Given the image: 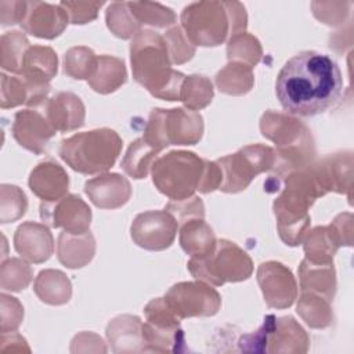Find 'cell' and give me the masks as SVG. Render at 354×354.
I'll list each match as a JSON object with an SVG mask.
<instances>
[{"label": "cell", "instance_id": "obj_7", "mask_svg": "<svg viewBox=\"0 0 354 354\" xmlns=\"http://www.w3.org/2000/svg\"><path fill=\"white\" fill-rule=\"evenodd\" d=\"M151 169L158 191L173 201H183L198 189L205 159L189 151H171L155 159Z\"/></svg>", "mask_w": 354, "mask_h": 354}, {"label": "cell", "instance_id": "obj_15", "mask_svg": "<svg viewBox=\"0 0 354 354\" xmlns=\"http://www.w3.org/2000/svg\"><path fill=\"white\" fill-rule=\"evenodd\" d=\"M57 130L48 122L40 108L25 109L15 113L12 123V136L18 144L35 153L46 152L50 140Z\"/></svg>", "mask_w": 354, "mask_h": 354}, {"label": "cell", "instance_id": "obj_18", "mask_svg": "<svg viewBox=\"0 0 354 354\" xmlns=\"http://www.w3.org/2000/svg\"><path fill=\"white\" fill-rule=\"evenodd\" d=\"M14 246L25 260L39 264L53 254L54 239L46 225L26 221L18 227L14 235Z\"/></svg>", "mask_w": 354, "mask_h": 354}, {"label": "cell", "instance_id": "obj_38", "mask_svg": "<svg viewBox=\"0 0 354 354\" xmlns=\"http://www.w3.org/2000/svg\"><path fill=\"white\" fill-rule=\"evenodd\" d=\"M97 65V55L91 48L80 46L72 47L64 57V72L73 79H90Z\"/></svg>", "mask_w": 354, "mask_h": 354}, {"label": "cell", "instance_id": "obj_41", "mask_svg": "<svg viewBox=\"0 0 354 354\" xmlns=\"http://www.w3.org/2000/svg\"><path fill=\"white\" fill-rule=\"evenodd\" d=\"M171 64H184L195 54V46L189 41L181 26H174L163 35Z\"/></svg>", "mask_w": 354, "mask_h": 354}, {"label": "cell", "instance_id": "obj_28", "mask_svg": "<svg viewBox=\"0 0 354 354\" xmlns=\"http://www.w3.org/2000/svg\"><path fill=\"white\" fill-rule=\"evenodd\" d=\"M216 242L213 230L203 218H191L185 221L180 230V245L191 257L207 254L213 250Z\"/></svg>", "mask_w": 354, "mask_h": 354}, {"label": "cell", "instance_id": "obj_5", "mask_svg": "<svg viewBox=\"0 0 354 354\" xmlns=\"http://www.w3.org/2000/svg\"><path fill=\"white\" fill-rule=\"evenodd\" d=\"M122 149V138L112 129H95L73 134L61 141L58 153L75 171L83 174L105 173Z\"/></svg>", "mask_w": 354, "mask_h": 354}, {"label": "cell", "instance_id": "obj_21", "mask_svg": "<svg viewBox=\"0 0 354 354\" xmlns=\"http://www.w3.org/2000/svg\"><path fill=\"white\" fill-rule=\"evenodd\" d=\"M267 344L270 353H306L308 336L292 317H281L274 318Z\"/></svg>", "mask_w": 354, "mask_h": 354}, {"label": "cell", "instance_id": "obj_11", "mask_svg": "<svg viewBox=\"0 0 354 354\" xmlns=\"http://www.w3.org/2000/svg\"><path fill=\"white\" fill-rule=\"evenodd\" d=\"M163 299L180 319L212 317L221 306L218 292L203 281L176 283L167 290Z\"/></svg>", "mask_w": 354, "mask_h": 354}, {"label": "cell", "instance_id": "obj_6", "mask_svg": "<svg viewBox=\"0 0 354 354\" xmlns=\"http://www.w3.org/2000/svg\"><path fill=\"white\" fill-rule=\"evenodd\" d=\"M187 266L192 277L213 286L245 281L253 272V263L249 254L227 239L217 241L207 254L191 257Z\"/></svg>", "mask_w": 354, "mask_h": 354}, {"label": "cell", "instance_id": "obj_35", "mask_svg": "<svg viewBox=\"0 0 354 354\" xmlns=\"http://www.w3.org/2000/svg\"><path fill=\"white\" fill-rule=\"evenodd\" d=\"M263 55L260 41L250 33L241 32L230 37L227 44V57L230 62H241L253 68Z\"/></svg>", "mask_w": 354, "mask_h": 354}, {"label": "cell", "instance_id": "obj_4", "mask_svg": "<svg viewBox=\"0 0 354 354\" xmlns=\"http://www.w3.org/2000/svg\"><path fill=\"white\" fill-rule=\"evenodd\" d=\"M246 21L245 7L238 1H199L181 12V28L194 46H218L245 32Z\"/></svg>", "mask_w": 354, "mask_h": 354}, {"label": "cell", "instance_id": "obj_8", "mask_svg": "<svg viewBox=\"0 0 354 354\" xmlns=\"http://www.w3.org/2000/svg\"><path fill=\"white\" fill-rule=\"evenodd\" d=\"M203 134V119L183 108H155L149 113L142 138L158 151L169 145H194Z\"/></svg>", "mask_w": 354, "mask_h": 354}, {"label": "cell", "instance_id": "obj_23", "mask_svg": "<svg viewBox=\"0 0 354 354\" xmlns=\"http://www.w3.org/2000/svg\"><path fill=\"white\" fill-rule=\"evenodd\" d=\"M95 241L90 231L84 234H69L62 231L58 236L57 256L61 264L68 268H80L94 256Z\"/></svg>", "mask_w": 354, "mask_h": 354}, {"label": "cell", "instance_id": "obj_22", "mask_svg": "<svg viewBox=\"0 0 354 354\" xmlns=\"http://www.w3.org/2000/svg\"><path fill=\"white\" fill-rule=\"evenodd\" d=\"M57 54L51 47L33 46L26 51L19 76L33 86H50V80L57 75Z\"/></svg>", "mask_w": 354, "mask_h": 354}, {"label": "cell", "instance_id": "obj_1", "mask_svg": "<svg viewBox=\"0 0 354 354\" xmlns=\"http://www.w3.org/2000/svg\"><path fill=\"white\" fill-rule=\"evenodd\" d=\"M275 94L282 108L295 116H315L333 108L343 94V77L336 61L307 50L281 68Z\"/></svg>", "mask_w": 354, "mask_h": 354}, {"label": "cell", "instance_id": "obj_12", "mask_svg": "<svg viewBox=\"0 0 354 354\" xmlns=\"http://www.w3.org/2000/svg\"><path fill=\"white\" fill-rule=\"evenodd\" d=\"M178 230L177 220L166 210H149L140 213L130 234L136 245L147 250H165L171 246Z\"/></svg>", "mask_w": 354, "mask_h": 354}, {"label": "cell", "instance_id": "obj_20", "mask_svg": "<svg viewBox=\"0 0 354 354\" xmlns=\"http://www.w3.org/2000/svg\"><path fill=\"white\" fill-rule=\"evenodd\" d=\"M69 177L58 163L53 160L39 163L29 176L32 192L43 202H55L66 195Z\"/></svg>", "mask_w": 354, "mask_h": 354}, {"label": "cell", "instance_id": "obj_30", "mask_svg": "<svg viewBox=\"0 0 354 354\" xmlns=\"http://www.w3.org/2000/svg\"><path fill=\"white\" fill-rule=\"evenodd\" d=\"M141 332L145 351L176 353L184 350V332L180 326L163 328L144 322Z\"/></svg>", "mask_w": 354, "mask_h": 354}, {"label": "cell", "instance_id": "obj_9", "mask_svg": "<svg viewBox=\"0 0 354 354\" xmlns=\"http://www.w3.org/2000/svg\"><path fill=\"white\" fill-rule=\"evenodd\" d=\"M261 134L274 141L283 166L295 167L304 165L314 156V142L310 130L297 119L267 111L260 120Z\"/></svg>", "mask_w": 354, "mask_h": 354}, {"label": "cell", "instance_id": "obj_46", "mask_svg": "<svg viewBox=\"0 0 354 354\" xmlns=\"http://www.w3.org/2000/svg\"><path fill=\"white\" fill-rule=\"evenodd\" d=\"M351 221H353V217L350 213H344V214H339L332 225L335 227V230L337 231L340 239H342V243L343 245H347V246H351L353 243V227H351Z\"/></svg>", "mask_w": 354, "mask_h": 354}, {"label": "cell", "instance_id": "obj_27", "mask_svg": "<svg viewBox=\"0 0 354 354\" xmlns=\"http://www.w3.org/2000/svg\"><path fill=\"white\" fill-rule=\"evenodd\" d=\"M127 73L123 59L112 55L97 57V65L88 79L91 88L101 94L118 90L126 82Z\"/></svg>", "mask_w": 354, "mask_h": 354}, {"label": "cell", "instance_id": "obj_40", "mask_svg": "<svg viewBox=\"0 0 354 354\" xmlns=\"http://www.w3.org/2000/svg\"><path fill=\"white\" fill-rule=\"evenodd\" d=\"M106 25L112 33L122 39L134 37L138 24L134 19L127 3H112L106 10Z\"/></svg>", "mask_w": 354, "mask_h": 354}, {"label": "cell", "instance_id": "obj_45", "mask_svg": "<svg viewBox=\"0 0 354 354\" xmlns=\"http://www.w3.org/2000/svg\"><path fill=\"white\" fill-rule=\"evenodd\" d=\"M223 181V173L217 162H209L205 160V169L203 174L198 187V191L202 194L212 192L214 189H218Z\"/></svg>", "mask_w": 354, "mask_h": 354}, {"label": "cell", "instance_id": "obj_16", "mask_svg": "<svg viewBox=\"0 0 354 354\" xmlns=\"http://www.w3.org/2000/svg\"><path fill=\"white\" fill-rule=\"evenodd\" d=\"M68 21V12L59 4L28 1V10L21 26L36 37L54 39L62 33Z\"/></svg>", "mask_w": 354, "mask_h": 354}, {"label": "cell", "instance_id": "obj_17", "mask_svg": "<svg viewBox=\"0 0 354 354\" xmlns=\"http://www.w3.org/2000/svg\"><path fill=\"white\" fill-rule=\"evenodd\" d=\"M84 192L97 207L118 209L130 199L131 187L126 177L118 173H104L86 181Z\"/></svg>", "mask_w": 354, "mask_h": 354}, {"label": "cell", "instance_id": "obj_14", "mask_svg": "<svg viewBox=\"0 0 354 354\" xmlns=\"http://www.w3.org/2000/svg\"><path fill=\"white\" fill-rule=\"evenodd\" d=\"M257 282L268 307H290L297 296V285L290 270L278 261L261 263L257 270Z\"/></svg>", "mask_w": 354, "mask_h": 354}, {"label": "cell", "instance_id": "obj_39", "mask_svg": "<svg viewBox=\"0 0 354 354\" xmlns=\"http://www.w3.org/2000/svg\"><path fill=\"white\" fill-rule=\"evenodd\" d=\"M32 267L19 259L3 260L0 271V283L3 290L19 292L25 289L32 281Z\"/></svg>", "mask_w": 354, "mask_h": 354}, {"label": "cell", "instance_id": "obj_19", "mask_svg": "<svg viewBox=\"0 0 354 354\" xmlns=\"http://www.w3.org/2000/svg\"><path fill=\"white\" fill-rule=\"evenodd\" d=\"M39 108L57 131H72L84 123V105L73 93H57Z\"/></svg>", "mask_w": 354, "mask_h": 354}, {"label": "cell", "instance_id": "obj_29", "mask_svg": "<svg viewBox=\"0 0 354 354\" xmlns=\"http://www.w3.org/2000/svg\"><path fill=\"white\" fill-rule=\"evenodd\" d=\"M33 289L41 301L53 306L68 303L72 295L69 279L58 270L40 271Z\"/></svg>", "mask_w": 354, "mask_h": 354}, {"label": "cell", "instance_id": "obj_32", "mask_svg": "<svg viewBox=\"0 0 354 354\" xmlns=\"http://www.w3.org/2000/svg\"><path fill=\"white\" fill-rule=\"evenodd\" d=\"M159 152L142 137L137 138L130 144L122 160V167L133 178H145Z\"/></svg>", "mask_w": 354, "mask_h": 354}, {"label": "cell", "instance_id": "obj_25", "mask_svg": "<svg viewBox=\"0 0 354 354\" xmlns=\"http://www.w3.org/2000/svg\"><path fill=\"white\" fill-rule=\"evenodd\" d=\"M301 292H311L332 300L336 290L333 263H311L304 259L299 267Z\"/></svg>", "mask_w": 354, "mask_h": 354}, {"label": "cell", "instance_id": "obj_44", "mask_svg": "<svg viewBox=\"0 0 354 354\" xmlns=\"http://www.w3.org/2000/svg\"><path fill=\"white\" fill-rule=\"evenodd\" d=\"M102 1H61L59 6L68 12L72 24H87L97 17Z\"/></svg>", "mask_w": 354, "mask_h": 354}, {"label": "cell", "instance_id": "obj_34", "mask_svg": "<svg viewBox=\"0 0 354 354\" xmlns=\"http://www.w3.org/2000/svg\"><path fill=\"white\" fill-rule=\"evenodd\" d=\"M213 93V84L206 76L191 75L185 76L183 82L180 101H183L189 111L196 112L212 102Z\"/></svg>", "mask_w": 354, "mask_h": 354}, {"label": "cell", "instance_id": "obj_26", "mask_svg": "<svg viewBox=\"0 0 354 354\" xmlns=\"http://www.w3.org/2000/svg\"><path fill=\"white\" fill-rule=\"evenodd\" d=\"M342 245V239L332 224L328 227H317L306 235V259L311 263H333V256Z\"/></svg>", "mask_w": 354, "mask_h": 354}, {"label": "cell", "instance_id": "obj_42", "mask_svg": "<svg viewBox=\"0 0 354 354\" xmlns=\"http://www.w3.org/2000/svg\"><path fill=\"white\" fill-rule=\"evenodd\" d=\"M1 188H4L6 192L8 194V196L11 198V201H8V198L1 194L0 220L4 224V223H10V221H14V220H18L19 217H22L26 212L28 201H26L24 191H21L17 185L3 184Z\"/></svg>", "mask_w": 354, "mask_h": 354}, {"label": "cell", "instance_id": "obj_31", "mask_svg": "<svg viewBox=\"0 0 354 354\" xmlns=\"http://www.w3.org/2000/svg\"><path fill=\"white\" fill-rule=\"evenodd\" d=\"M254 83L252 68L241 62H228L216 75V86L221 93L242 95L250 91Z\"/></svg>", "mask_w": 354, "mask_h": 354}, {"label": "cell", "instance_id": "obj_33", "mask_svg": "<svg viewBox=\"0 0 354 354\" xmlns=\"http://www.w3.org/2000/svg\"><path fill=\"white\" fill-rule=\"evenodd\" d=\"M329 303V300L319 295L301 292L296 311L311 328H325L332 322V311Z\"/></svg>", "mask_w": 354, "mask_h": 354}, {"label": "cell", "instance_id": "obj_3", "mask_svg": "<svg viewBox=\"0 0 354 354\" xmlns=\"http://www.w3.org/2000/svg\"><path fill=\"white\" fill-rule=\"evenodd\" d=\"M282 194L274 202V213L281 239L290 246L299 245L308 227V207L317 198L326 194L314 167L288 176Z\"/></svg>", "mask_w": 354, "mask_h": 354}, {"label": "cell", "instance_id": "obj_37", "mask_svg": "<svg viewBox=\"0 0 354 354\" xmlns=\"http://www.w3.org/2000/svg\"><path fill=\"white\" fill-rule=\"evenodd\" d=\"M129 8L138 25H149L155 28H167L177 19L171 8L159 3L133 1L127 3Z\"/></svg>", "mask_w": 354, "mask_h": 354}, {"label": "cell", "instance_id": "obj_10", "mask_svg": "<svg viewBox=\"0 0 354 354\" xmlns=\"http://www.w3.org/2000/svg\"><path fill=\"white\" fill-rule=\"evenodd\" d=\"M275 160L274 149L261 144L248 145L232 155L220 158L217 163L223 173V181L218 189L232 194L246 189L257 174L271 170Z\"/></svg>", "mask_w": 354, "mask_h": 354}, {"label": "cell", "instance_id": "obj_24", "mask_svg": "<svg viewBox=\"0 0 354 354\" xmlns=\"http://www.w3.org/2000/svg\"><path fill=\"white\" fill-rule=\"evenodd\" d=\"M142 322L138 317L119 315L106 326V337L115 353L145 351L141 332Z\"/></svg>", "mask_w": 354, "mask_h": 354}, {"label": "cell", "instance_id": "obj_13", "mask_svg": "<svg viewBox=\"0 0 354 354\" xmlns=\"http://www.w3.org/2000/svg\"><path fill=\"white\" fill-rule=\"evenodd\" d=\"M40 217L50 227L79 235L88 231L91 210L80 196L71 194L55 202H41Z\"/></svg>", "mask_w": 354, "mask_h": 354}, {"label": "cell", "instance_id": "obj_36", "mask_svg": "<svg viewBox=\"0 0 354 354\" xmlns=\"http://www.w3.org/2000/svg\"><path fill=\"white\" fill-rule=\"evenodd\" d=\"M30 44L26 36L18 30L6 32L1 36L0 44V64L4 71H10L14 73L21 72V65L26 51Z\"/></svg>", "mask_w": 354, "mask_h": 354}, {"label": "cell", "instance_id": "obj_43", "mask_svg": "<svg viewBox=\"0 0 354 354\" xmlns=\"http://www.w3.org/2000/svg\"><path fill=\"white\" fill-rule=\"evenodd\" d=\"M165 210L169 212L177 223H185L191 218H203L205 217V206L203 202L198 196H189L183 201H173L165 206Z\"/></svg>", "mask_w": 354, "mask_h": 354}, {"label": "cell", "instance_id": "obj_2", "mask_svg": "<svg viewBox=\"0 0 354 354\" xmlns=\"http://www.w3.org/2000/svg\"><path fill=\"white\" fill-rule=\"evenodd\" d=\"M133 77L153 97L166 101H180L185 76L171 68L167 47L156 32L140 29L130 44Z\"/></svg>", "mask_w": 354, "mask_h": 354}]
</instances>
